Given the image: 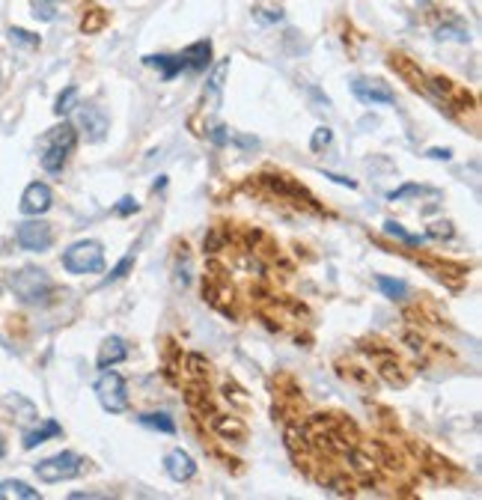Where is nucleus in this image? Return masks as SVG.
<instances>
[{
  "instance_id": "obj_1",
  "label": "nucleus",
  "mask_w": 482,
  "mask_h": 500,
  "mask_svg": "<svg viewBox=\"0 0 482 500\" xmlns=\"http://www.w3.org/2000/svg\"><path fill=\"white\" fill-rule=\"evenodd\" d=\"M77 146V128L72 122H63V126H54L48 135L42 137V155L39 161L48 173H60L66 161H69L72 149Z\"/></svg>"
},
{
  "instance_id": "obj_2",
  "label": "nucleus",
  "mask_w": 482,
  "mask_h": 500,
  "mask_svg": "<svg viewBox=\"0 0 482 500\" xmlns=\"http://www.w3.org/2000/svg\"><path fill=\"white\" fill-rule=\"evenodd\" d=\"M9 289H13L15 298H21L24 304H45L54 292V283L42 268L27 265V268H21L9 277Z\"/></svg>"
},
{
  "instance_id": "obj_3",
  "label": "nucleus",
  "mask_w": 482,
  "mask_h": 500,
  "mask_svg": "<svg viewBox=\"0 0 482 500\" xmlns=\"http://www.w3.org/2000/svg\"><path fill=\"white\" fill-rule=\"evenodd\" d=\"M63 268L69 274H98L105 268V248L93 238L75 241L72 248L63 253Z\"/></svg>"
},
{
  "instance_id": "obj_4",
  "label": "nucleus",
  "mask_w": 482,
  "mask_h": 500,
  "mask_svg": "<svg viewBox=\"0 0 482 500\" xmlns=\"http://www.w3.org/2000/svg\"><path fill=\"white\" fill-rule=\"evenodd\" d=\"M84 471H86V462L72 450H63V453L51 455V459H42L36 464V476L42 483H66V480L81 476Z\"/></svg>"
},
{
  "instance_id": "obj_5",
  "label": "nucleus",
  "mask_w": 482,
  "mask_h": 500,
  "mask_svg": "<svg viewBox=\"0 0 482 500\" xmlns=\"http://www.w3.org/2000/svg\"><path fill=\"white\" fill-rule=\"evenodd\" d=\"M96 396H98V402H102V408L110 411V414H122V411H128L126 379H122L119 372L102 370V375H98V381H96Z\"/></svg>"
},
{
  "instance_id": "obj_6",
  "label": "nucleus",
  "mask_w": 482,
  "mask_h": 500,
  "mask_svg": "<svg viewBox=\"0 0 482 500\" xmlns=\"http://www.w3.org/2000/svg\"><path fill=\"white\" fill-rule=\"evenodd\" d=\"M15 241L21 250L45 253L54 244V229H51V224H45V220H24V224H18V229H15Z\"/></svg>"
},
{
  "instance_id": "obj_7",
  "label": "nucleus",
  "mask_w": 482,
  "mask_h": 500,
  "mask_svg": "<svg viewBox=\"0 0 482 500\" xmlns=\"http://www.w3.org/2000/svg\"><path fill=\"white\" fill-rule=\"evenodd\" d=\"M352 93L357 102L363 105H393L396 102V93L390 90V84L378 81V77H354L352 81Z\"/></svg>"
},
{
  "instance_id": "obj_8",
  "label": "nucleus",
  "mask_w": 482,
  "mask_h": 500,
  "mask_svg": "<svg viewBox=\"0 0 482 500\" xmlns=\"http://www.w3.org/2000/svg\"><path fill=\"white\" fill-rule=\"evenodd\" d=\"M77 128L86 135V140H105L107 135V128H110V122H107V114L102 107H96V105H77Z\"/></svg>"
},
{
  "instance_id": "obj_9",
  "label": "nucleus",
  "mask_w": 482,
  "mask_h": 500,
  "mask_svg": "<svg viewBox=\"0 0 482 500\" xmlns=\"http://www.w3.org/2000/svg\"><path fill=\"white\" fill-rule=\"evenodd\" d=\"M51 206H54V194H51V188L45 182H30L24 188V194H21V212H24L27 218L45 215Z\"/></svg>"
},
{
  "instance_id": "obj_10",
  "label": "nucleus",
  "mask_w": 482,
  "mask_h": 500,
  "mask_svg": "<svg viewBox=\"0 0 482 500\" xmlns=\"http://www.w3.org/2000/svg\"><path fill=\"white\" fill-rule=\"evenodd\" d=\"M164 471L173 483H188V480H194V474H197V462L190 459V453H185V450H170L164 459Z\"/></svg>"
},
{
  "instance_id": "obj_11",
  "label": "nucleus",
  "mask_w": 482,
  "mask_h": 500,
  "mask_svg": "<svg viewBox=\"0 0 482 500\" xmlns=\"http://www.w3.org/2000/svg\"><path fill=\"white\" fill-rule=\"evenodd\" d=\"M128 358V346L122 337H107L102 346H98V358H96V366L98 370H110V366H116Z\"/></svg>"
},
{
  "instance_id": "obj_12",
  "label": "nucleus",
  "mask_w": 482,
  "mask_h": 500,
  "mask_svg": "<svg viewBox=\"0 0 482 500\" xmlns=\"http://www.w3.org/2000/svg\"><path fill=\"white\" fill-rule=\"evenodd\" d=\"M60 435H63V426L57 423V420H42L36 429L24 432V450H36L39 444L51 441V438H60Z\"/></svg>"
},
{
  "instance_id": "obj_13",
  "label": "nucleus",
  "mask_w": 482,
  "mask_h": 500,
  "mask_svg": "<svg viewBox=\"0 0 482 500\" xmlns=\"http://www.w3.org/2000/svg\"><path fill=\"white\" fill-rule=\"evenodd\" d=\"M182 60H185L188 69L203 72L206 66L211 63V42H209V39H199V42H194V45H188V48L182 51Z\"/></svg>"
},
{
  "instance_id": "obj_14",
  "label": "nucleus",
  "mask_w": 482,
  "mask_h": 500,
  "mask_svg": "<svg viewBox=\"0 0 482 500\" xmlns=\"http://www.w3.org/2000/svg\"><path fill=\"white\" fill-rule=\"evenodd\" d=\"M215 432L220 438H227V441H235V444H241L244 438H248V426L241 423L239 417H215Z\"/></svg>"
},
{
  "instance_id": "obj_15",
  "label": "nucleus",
  "mask_w": 482,
  "mask_h": 500,
  "mask_svg": "<svg viewBox=\"0 0 482 500\" xmlns=\"http://www.w3.org/2000/svg\"><path fill=\"white\" fill-rule=\"evenodd\" d=\"M42 494L21 480H3L0 483V500H39Z\"/></svg>"
},
{
  "instance_id": "obj_16",
  "label": "nucleus",
  "mask_w": 482,
  "mask_h": 500,
  "mask_svg": "<svg viewBox=\"0 0 482 500\" xmlns=\"http://www.w3.org/2000/svg\"><path fill=\"white\" fill-rule=\"evenodd\" d=\"M146 66H155V69H161L164 81H173V77H176L179 72H185V69H188L185 60H182V54H179V57H170V54H158V57H146Z\"/></svg>"
},
{
  "instance_id": "obj_17",
  "label": "nucleus",
  "mask_w": 482,
  "mask_h": 500,
  "mask_svg": "<svg viewBox=\"0 0 482 500\" xmlns=\"http://www.w3.org/2000/svg\"><path fill=\"white\" fill-rule=\"evenodd\" d=\"M137 420H140L143 426L164 432V435H173V432H176V420L167 414V411H149V414H140Z\"/></svg>"
},
{
  "instance_id": "obj_18",
  "label": "nucleus",
  "mask_w": 482,
  "mask_h": 500,
  "mask_svg": "<svg viewBox=\"0 0 482 500\" xmlns=\"http://www.w3.org/2000/svg\"><path fill=\"white\" fill-rule=\"evenodd\" d=\"M435 36H438L441 42H444V39H453V42H467V39H470V33H467V27H465L458 18H450L446 24H441L438 30H435Z\"/></svg>"
},
{
  "instance_id": "obj_19",
  "label": "nucleus",
  "mask_w": 482,
  "mask_h": 500,
  "mask_svg": "<svg viewBox=\"0 0 482 500\" xmlns=\"http://www.w3.org/2000/svg\"><path fill=\"white\" fill-rule=\"evenodd\" d=\"M375 283H378L381 292H384V298H390V301H405L408 286L402 283V280H393V277H384V274H381Z\"/></svg>"
},
{
  "instance_id": "obj_20",
  "label": "nucleus",
  "mask_w": 482,
  "mask_h": 500,
  "mask_svg": "<svg viewBox=\"0 0 482 500\" xmlns=\"http://www.w3.org/2000/svg\"><path fill=\"white\" fill-rule=\"evenodd\" d=\"M75 107H77V86H66V90L57 96L54 114H57V116H69Z\"/></svg>"
},
{
  "instance_id": "obj_21",
  "label": "nucleus",
  "mask_w": 482,
  "mask_h": 500,
  "mask_svg": "<svg viewBox=\"0 0 482 500\" xmlns=\"http://www.w3.org/2000/svg\"><path fill=\"white\" fill-rule=\"evenodd\" d=\"M6 36H9V42H13V45H21V48H39V36H36V33H30V30H24V27H9V30H6Z\"/></svg>"
},
{
  "instance_id": "obj_22",
  "label": "nucleus",
  "mask_w": 482,
  "mask_h": 500,
  "mask_svg": "<svg viewBox=\"0 0 482 500\" xmlns=\"http://www.w3.org/2000/svg\"><path fill=\"white\" fill-rule=\"evenodd\" d=\"M33 15L39 21H54L57 18V9H54L51 0H33Z\"/></svg>"
},
{
  "instance_id": "obj_23",
  "label": "nucleus",
  "mask_w": 482,
  "mask_h": 500,
  "mask_svg": "<svg viewBox=\"0 0 482 500\" xmlns=\"http://www.w3.org/2000/svg\"><path fill=\"white\" fill-rule=\"evenodd\" d=\"M105 21H107V15L102 13V9H93V15L81 21V30H84V33H96V30L105 27Z\"/></svg>"
},
{
  "instance_id": "obj_24",
  "label": "nucleus",
  "mask_w": 482,
  "mask_h": 500,
  "mask_svg": "<svg viewBox=\"0 0 482 500\" xmlns=\"http://www.w3.org/2000/svg\"><path fill=\"white\" fill-rule=\"evenodd\" d=\"M384 229L390 232V236H396L399 241H405V244H420V241H423L420 236H411V232H405V229H402V227L396 224V220H387V224H384Z\"/></svg>"
},
{
  "instance_id": "obj_25",
  "label": "nucleus",
  "mask_w": 482,
  "mask_h": 500,
  "mask_svg": "<svg viewBox=\"0 0 482 500\" xmlns=\"http://www.w3.org/2000/svg\"><path fill=\"white\" fill-rule=\"evenodd\" d=\"M131 265H134V257H126V259H119V265L114 271H110L107 277H105V286L107 283H116V280H122V277H126L128 271H131Z\"/></svg>"
},
{
  "instance_id": "obj_26",
  "label": "nucleus",
  "mask_w": 482,
  "mask_h": 500,
  "mask_svg": "<svg viewBox=\"0 0 482 500\" xmlns=\"http://www.w3.org/2000/svg\"><path fill=\"white\" fill-rule=\"evenodd\" d=\"M227 72H229V60H223L215 69V75H211L209 86H211V93H215V96H220V90H223V77H227Z\"/></svg>"
},
{
  "instance_id": "obj_27",
  "label": "nucleus",
  "mask_w": 482,
  "mask_h": 500,
  "mask_svg": "<svg viewBox=\"0 0 482 500\" xmlns=\"http://www.w3.org/2000/svg\"><path fill=\"white\" fill-rule=\"evenodd\" d=\"M137 209H140V203H137V199H134V197H122L119 203L114 206V212H116L119 218H128V215H134V212H137Z\"/></svg>"
},
{
  "instance_id": "obj_28",
  "label": "nucleus",
  "mask_w": 482,
  "mask_h": 500,
  "mask_svg": "<svg viewBox=\"0 0 482 500\" xmlns=\"http://www.w3.org/2000/svg\"><path fill=\"white\" fill-rule=\"evenodd\" d=\"M331 140H333V131H331V128H316V135H312V143H310V146L319 152V149L328 146Z\"/></svg>"
},
{
  "instance_id": "obj_29",
  "label": "nucleus",
  "mask_w": 482,
  "mask_h": 500,
  "mask_svg": "<svg viewBox=\"0 0 482 500\" xmlns=\"http://www.w3.org/2000/svg\"><path fill=\"white\" fill-rule=\"evenodd\" d=\"M429 238H453V224H450V220L432 224V227H429Z\"/></svg>"
},
{
  "instance_id": "obj_30",
  "label": "nucleus",
  "mask_w": 482,
  "mask_h": 500,
  "mask_svg": "<svg viewBox=\"0 0 482 500\" xmlns=\"http://www.w3.org/2000/svg\"><path fill=\"white\" fill-rule=\"evenodd\" d=\"M393 69H399L402 75H405V72H411V66H408V60H405V57H393ZM414 86H417V90H420V86H423V90H425L423 77H417V84H414Z\"/></svg>"
},
{
  "instance_id": "obj_31",
  "label": "nucleus",
  "mask_w": 482,
  "mask_h": 500,
  "mask_svg": "<svg viewBox=\"0 0 482 500\" xmlns=\"http://www.w3.org/2000/svg\"><path fill=\"white\" fill-rule=\"evenodd\" d=\"M429 158H435V161H450L453 152H450V149H429Z\"/></svg>"
},
{
  "instance_id": "obj_32",
  "label": "nucleus",
  "mask_w": 482,
  "mask_h": 500,
  "mask_svg": "<svg viewBox=\"0 0 482 500\" xmlns=\"http://www.w3.org/2000/svg\"><path fill=\"white\" fill-rule=\"evenodd\" d=\"M324 179H333L336 185H349V188H357L354 179H345V176H336V173H324Z\"/></svg>"
},
{
  "instance_id": "obj_33",
  "label": "nucleus",
  "mask_w": 482,
  "mask_h": 500,
  "mask_svg": "<svg viewBox=\"0 0 482 500\" xmlns=\"http://www.w3.org/2000/svg\"><path fill=\"white\" fill-rule=\"evenodd\" d=\"M6 455V441H3V435H0V459Z\"/></svg>"
},
{
  "instance_id": "obj_34",
  "label": "nucleus",
  "mask_w": 482,
  "mask_h": 500,
  "mask_svg": "<svg viewBox=\"0 0 482 500\" xmlns=\"http://www.w3.org/2000/svg\"><path fill=\"white\" fill-rule=\"evenodd\" d=\"M420 6H429V0H420Z\"/></svg>"
}]
</instances>
